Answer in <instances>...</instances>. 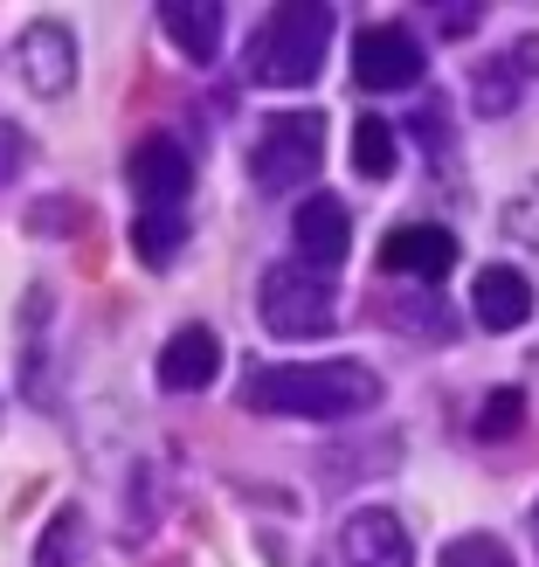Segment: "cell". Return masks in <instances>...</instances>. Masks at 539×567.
I'll return each mask as SVG.
<instances>
[{"mask_svg":"<svg viewBox=\"0 0 539 567\" xmlns=\"http://www.w3.org/2000/svg\"><path fill=\"white\" fill-rule=\"evenodd\" d=\"M242 402L257 415H304V422H339L366 415L381 402V374L360 360H298V367H249Z\"/></svg>","mask_w":539,"mask_h":567,"instance_id":"cell-1","label":"cell"},{"mask_svg":"<svg viewBox=\"0 0 539 567\" xmlns=\"http://www.w3.org/2000/svg\"><path fill=\"white\" fill-rule=\"evenodd\" d=\"M332 28H339V14L325 0H283V8H270L263 28L249 35V76H257L263 91H304V83L325 70Z\"/></svg>","mask_w":539,"mask_h":567,"instance_id":"cell-2","label":"cell"},{"mask_svg":"<svg viewBox=\"0 0 539 567\" xmlns=\"http://www.w3.org/2000/svg\"><path fill=\"white\" fill-rule=\"evenodd\" d=\"M257 305H263V326L277 339H319V332H332L339 291H332V277L311 270V264H270Z\"/></svg>","mask_w":539,"mask_h":567,"instance_id":"cell-3","label":"cell"},{"mask_svg":"<svg viewBox=\"0 0 539 567\" xmlns=\"http://www.w3.org/2000/svg\"><path fill=\"white\" fill-rule=\"evenodd\" d=\"M325 159V118L319 111H277L263 125V138L249 146V174H257L263 194H291L298 181L319 174Z\"/></svg>","mask_w":539,"mask_h":567,"instance_id":"cell-4","label":"cell"},{"mask_svg":"<svg viewBox=\"0 0 539 567\" xmlns=\"http://www.w3.org/2000/svg\"><path fill=\"white\" fill-rule=\"evenodd\" d=\"M125 181L138 194V208H180L187 194H194V153L180 146L174 132H153V138H138V146H132Z\"/></svg>","mask_w":539,"mask_h":567,"instance_id":"cell-5","label":"cell"},{"mask_svg":"<svg viewBox=\"0 0 539 567\" xmlns=\"http://www.w3.org/2000/svg\"><path fill=\"white\" fill-rule=\"evenodd\" d=\"M422 70H429V55H422V42L408 35L402 21L360 28V42H353V76L366 83V91H408V83H422Z\"/></svg>","mask_w":539,"mask_h":567,"instance_id":"cell-6","label":"cell"},{"mask_svg":"<svg viewBox=\"0 0 539 567\" xmlns=\"http://www.w3.org/2000/svg\"><path fill=\"white\" fill-rule=\"evenodd\" d=\"M14 70L35 97H63L76 83V35L63 21H28L14 35Z\"/></svg>","mask_w":539,"mask_h":567,"instance_id":"cell-7","label":"cell"},{"mask_svg":"<svg viewBox=\"0 0 539 567\" xmlns=\"http://www.w3.org/2000/svg\"><path fill=\"white\" fill-rule=\"evenodd\" d=\"M339 554H346V567H415L408 526L387 505H366V513H353L339 526Z\"/></svg>","mask_w":539,"mask_h":567,"instance_id":"cell-8","label":"cell"},{"mask_svg":"<svg viewBox=\"0 0 539 567\" xmlns=\"http://www.w3.org/2000/svg\"><path fill=\"white\" fill-rule=\"evenodd\" d=\"M449 264H457V236L436 229V221H402V229L381 243V270H387V277H422V284H436Z\"/></svg>","mask_w":539,"mask_h":567,"instance_id":"cell-9","label":"cell"},{"mask_svg":"<svg viewBox=\"0 0 539 567\" xmlns=\"http://www.w3.org/2000/svg\"><path fill=\"white\" fill-rule=\"evenodd\" d=\"M291 236H298V257H304L311 270H332V264H346V249H353L346 202H339V194H311V202L291 215Z\"/></svg>","mask_w":539,"mask_h":567,"instance_id":"cell-10","label":"cell"},{"mask_svg":"<svg viewBox=\"0 0 539 567\" xmlns=\"http://www.w3.org/2000/svg\"><path fill=\"white\" fill-rule=\"evenodd\" d=\"M215 374H221V339L208 326H180L159 347V388L166 394H201V388H215Z\"/></svg>","mask_w":539,"mask_h":567,"instance_id":"cell-11","label":"cell"},{"mask_svg":"<svg viewBox=\"0 0 539 567\" xmlns=\"http://www.w3.org/2000/svg\"><path fill=\"white\" fill-rule=\"evenodd\" d=\"M532 76H539V35H519L505 55H491V63L477 70V83H470V91H477V111H485V118H505Z\"/></svg>","mask_w":539,"mask_h":567,"instance_id":"cell-12","label":"cell"},{"mask_svg":"<svg viewBox=\"0 0 539 567\" xmlns=\"http://www.w3.org/2000/svg\"><path fill=\"white\" fill-rule=\"evenodd\" d=\"M470 305H477V326H485V332H519L532 319V284L512 264H491L485 277H477Z\"/></svg>","mask_w":539,"mask_h":567,"instance_id":"cell-13","label":"cell"},{"mask_svg":"<svg viewBox=\"0 0 539 567\" xmlns=\"http://www.w3.org/2000/svg\"><path fill=\"white\" fill-rule=\"evenodd\" d=\"M221 21H229V14H221L215 0H166V8H159L166 42H174L187 63H215V55H221Z\"/></svg>","mask_w":539,"mask_h":567,"instance_id":"cell-14","label":"cell"},{"mask_svg":"<svg viewBox=\"0 0 539 567\" xmlns=\"http://www.w3.org/2000/svg\"><path fill=\"white\" fill-rule=\"evenodd\" d=\"M49 311H55V298H49V284H35V291L21 298V394L28 402H49Z\"/></svg>","mask_w":539,"mask_h":567,"instance_id":"cell-15","label":"cell"},{"mask_svg":"<svg viewBox=\"0 0 539 567\" xmlns=\"http://www.w3.org/2000/svg\"><path fill=\"white\" fill-rule=\"evenodd\" d=\"M35 567H91V519L76 513V505H63L42 540H35Z\"/></svg>","mask_w":539,"mask_h":567,"instance_id":"cell-16","label":"cell"},{"mask_svg":"<svg viewBox=\"0 0 539 567\" xmlns=\"http://www.w3.org/2000/svg\"><path fill=\"white\" fill-rule=\"evenodd\" d=\"M180 243H187V221H180V208H138V221H132V249H138V264H174L180 257Z\"/></svg>","mask_w":539,"mask_h":567,"instance_id":"cell-17","label":"cell"},{"mask_svg":"<svg viewBox=\"0 0 539 567\" xmlns=\"http://www.w3.org/2000/svg\"><path fill=\"white\" fill-rule=\"evenodd\" d=\"M353 166L366 181H387L394 174V125L381 118V111H366V118L353 125Z\"/></svg>","mask_w":539,"mask_h":567,"instance_id":"cell-18","label":"cell"},{"mask_svg":"<svg viewBox=\"0 0 539 567\" xmlns=\"http://www.w3.org/2000/svg\"><path fill=\"white\" fill-rule=\"evenodd\" d=\"M519 422H526V394H519V388H498L491 402H485V415H477V436L498 443V436H512Z\"/></svg>","mask_w":539,"mask_h":567,"instance_id":"cell-19","label":"cell"},{"mask_svg":"<svg viewBox=\"0 0 539 567\" xmlns=\"http://www.w3.org/2000/svg\"><path fill=\"white\" fill-rule=\"evenodd\" d=\"M443 567H512V554H505L491 533H464V540L443 547Z\"/></svg>","mask_w":539,"mask_h":567,"instance_id":"cell-20","label":"cell"},{"mask_svg":"<svg viewBox=\"0 0 539 567\" xmlns=\"http://www.w3.org/2000/svg\"><path fill=\"white\" fill-rule=\"evenodd\" d=\"M21 159H28V138H21L8 118H0V187H8V181L21 174Z\"/></svg>","mask_w":539,"mask_h":567,"instance_id":"cell-21","label":"cell"}]
</instances>
